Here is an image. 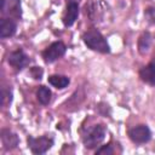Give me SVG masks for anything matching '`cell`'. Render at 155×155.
<instances>
[{
	"mask_svg": "<svg viewBox=\"0 0 155 155\" xmlns=\"http://www.w3.org/2000/svg\"><path fill=\"white\" fill-rule=\"evenodd\" d=\"M82 40H84L85 45L93 51H97L101 53H108L110 51L109 44L107 42L105 38L94 28L87 30L82 35Z\"/></svg>",
	"mask_w": 155,
	"mask_h": 155,
	"instance_id": "obj_1",
	"label": "cell"
},
{
	"mask_svg": "<svg viewBox=\"0 0 155 155\" xmlns=\"http://www.w3.org/2000/svg\"><path fill=\"white\" fill-rule=\"evenodd\" d=\"M105 137V127L103 125H94L82 137L84 145L88 149L97 147Z\"/></svg>",
	"mask_w": 155,
	"mask_h": 155,
	"instance_id": "obj_2",
	"label": "cell"
},
{
	"mask_svg": "<svg viewBox=\"0 0 155 155\" xmlns=\"http://www.w3.org/2000/svg\"><path fill=\"white\" fill-rule=\"evenodd\" d=\"M53 145V139L47 136H41L39 138H34L31 136L28 137V147L30 148L33 154H45Z\"/></svg>",
	"mask_w": 155,
	"mask_h": 155,
	"instance_id": "obj_3",
	"label": "cell"
},
{
	"mask_svg": "<svg viewBox=\"0 0 155 155\" xmlns=\"http://www.w3.org/2000/svg\"><path fill=\"white\" fill-rule=\"evenodd\" d=\"M67 51L65 45L62 41H56L52 42L48 47H46L42 52V58L46 63H52L59 57H62Z\"/></svg>",
	"mask_w": 155,
	"mask_h": 155,
	"instance_id": "obj_4",
	"label": "cell"
},
{
	"mask_svg": "<svg viewBox=\"0 0 155 155\" xmlns=\"http://www.w3.org/2000/svg\"><path fill=\"white\" fill-rule=\"evenodd\" d=\"M128 137L133 143L137 144H143L150 140L151 138V132L147 125H138L132 127L128 131Z\"/></svg>",
	"mask_w": 155,
	"mask_h": 155,
	"instance_id": "obj_5",
	"label": "cell"
},
{
	"mask_svg": "<svg viewBox=\"0 0 155 155\" xmlns=\"http://www.w3.org/2000/svg\"><path fill=\"white\" fill-rule=\"evenodd\" d=\"M1 12L2 15L8 16V18L19 19L22 15L21 0H2L1 1Z\"/></svg>",
	"mask_w": 155,
	"mask_h": 155,
	"instance_id": "obj_6",
	"label": "cell"
},
{
	"mask_svg": "<svg viewBox=\"0 0 155 155\" xmlns=\"http://www.w3.org/2000/svg\"><path fill=\"white\" fill-rule=\"evenodd\" d=\"M7 61H8V64H10V65H12L13 68H16V69H18V70L25 68V67L30 63L29 57H28L22 50H16V51L11 52Z\"/></svg>",
	"mask_w": 155,
	"mask_h": 155,
	"instance_id": "obj_7",
	"label": "cell"
},
{
	"mask_svg": "<svg viewBox=\"0 0 155 155\" xmlns=\"http://www.w3.org/2000/svg\"><path fill=\"white\" fill-rule=\"evenodd\" d=\"M79 16V5L76 1H71V2H68L67 5V8L63 13V24L65 27H70L74 24V22L76 21Z\"/></svg>",
	"mask_w": 155,
	"mask_h": 155,
	"instance_id": "obj_8",
	"label": "cell"
},
{
	"mask_svg": "<svg viewBox=\"0 0 155 155\" xmlns=\"http://www.w3.org/2000/svg\"><path fill=\"white\" fill-rule=\"evenodd\" d=\"M17 29L16 22L12 18H1L0 21V38L5 39V38H10L12 35H15Z\"/></svg>",
	"mask_w": 155,
	"mask_h": 155,
	"instance_id": "obj_9",
	"label": "cell"
},
{
	"mask_svg": "<svg viewBox=\"0 0 155 155\" xmlns=\"http://www.w3.org/2000/svg\"><path fill=\"white\" fill-rule=\"evenodd\" d=\"M0 137H1V142H2V145L5 147V149H13V148H16L17 145H18V142H19V139H18V137H17V134L16 133H13V132H11L10 130H1V134H0Z\"/></svg>",
	"mask_w": 155,
	"mask_h": 155,
	"instance_id": "obj_10",
	"label": "cell"
},
{
	"mask_svg": "<svg viewBox=\"0 0 155 155\" xmlns=\"http://www.w3.org/2000/svg\"><path fill=\"white\" fill-rule=\"evenodd\" d=\"M139 76L144 82L149 85H155V61L143 67L139 71Z\"/></svg>",
	"mask_w": 155,
	"mask_h": 155,
	"instance_id": "obj_11",
	"label": "cell"
},
{
	"mask_svg": "<svg viewBox=\"0 0 155 155\" xmlns=\"http://www.w3.org/2000/svg\"><path fill=\"white\" fill-rule=\"evenodd\" d=\"M48 82H50L53 87L61 90V88L67 87L70 81H69V78H67V76H64V75H51V76L48 78Z\"/></svg>",
	"mask_w": 155,
	"mask_h": 155,
	"instance_id": "obj_12",
	"label": "cell"
},
{
	"mask_svg": "<svg viewBox=\"0 0 155 155\" xmlns=\"http://www.w3.org/2000/svg\"><path fill=\"white\" fill-rule=\"evenodd\" d=\"M51 96H52L51 90L48 87H46V86H40L38 88V91H36L38 101L44 105H46V104H48L51 102Z\"/></svg>",
	"mask_w": 155,
	"mask_h": 155,
	"instance_id": "obj_13",
	"label": "cell"
},
{
	"mask_svg": "<svg viewBox=\"0 0 155 155\" xmlns=\"http://www.w3.org/2000/svg\"><path fill=\"white\" fill-rule=\"evenodd\" d=\"M150 40L151 39H150V35L148 33H145L140 36V39H139V51L140 52H144L148 50V47L150 45Z\"/></svg>",
	"mask_w": 155,
	"mask_h": 155,
	"instance_id": "obj_14",
	"label": "cell"
},
{
	"mask_svg": "<svg viewBox=\"0 0 155 155\" xmlns=\"http://www.w3.org/2000/svg\"><path fill=\"white\" fill-rule=\"evenodd\" d=\"M96 154H99V155H111V154H114V149L111 148V144L102 145L99 149L96 150Z\"/></svg>",
	"mask_w": 155,
	"mask_h": 155,
	"instance_id": "obj_15",
	"label": "cell"
},
{
	"mask_svg": "<svg viewBox=\"0 0 155 155\" xmlns=\"http://www.w3.org/2000/svg\"><path fill=\"white\" fill-rule=\"evenodd\" d=\"M145 17L150 23L155 24V8H148L145 12Z\"/></svg>",
	"mask_w": 155,
	"mask_h": 155,
	"instance_id": "obj_16",
	"label": "cell"
},
{
	"mask_svg": "<svg viewBox=\"0 0 155 155\" xmlns=\"http://www.w3.org/2000/svg\"><path fill=\"white\" fill-rule=\"evenodd\" d=\"M31 75L34 76V79H41V76H42V70L40 69V68H38V67H34L33 69H31Z\"/></svg>",
	"mask_w": 155,
	"mask_h": 155,
	"instance_id": "obj_17",
	"label": "cell"
}]
</instances>
